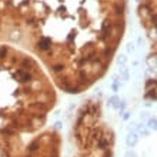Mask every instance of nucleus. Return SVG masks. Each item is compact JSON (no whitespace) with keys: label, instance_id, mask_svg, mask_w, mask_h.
Masks as SVG:
<instances>
[{"label":"nucleus","instance_id":"8","mask_svg":"<svg viewBox=\"0 0 157 157\" xmlns=\"http://www.w3.org/2000/svg\"><path fill=\"white\" fill-rule=\"evenodd\" d=\"M127 157H136V154H134L133 151H129V153H127Z\"/></svg>","mask_w":157,"mask_h":157},{"label":"nucleus","instance_id":"2","mask_svg":"<svg viewBox=\"0 0 157 157\" xmlns=\"http://www.w3.org/2000/svg\"><path fill=\"white\" fill-rule=\"evenodd\" d=\"M76 153L73 157H113L114 136L101 120V106L90 99L83 104L75 123Z\"/></svg>","mask_w":157,"mask_h":157},{"label":"nucleus","instance_id":"1","mask_svg":"<svg viewBox=\"0 0 157 157\" xmlns=\"http://www.w3.org/2000/svg\"><path fill=\"white\" fill-rule=\"evenodd\" d=\"M56 103L49 77L33 57L0 44V126L33 133Z\"/></svg>","mask_w":157,"mask_h":157},{"label":"nucleus","instance_id":"9","mask_svg":"<svg viewBox=\"0 0 157 157\" xmlns=\"http://www.w3.org/2000/svg\"><path fill=\"white\" fill-rule=\"evenodd\" d=\"M127 50H129V51H133V44H132V43L127 46Z\"/></svg>","mask_w":157,"mask_h":157},{"label":"nucleus","instance_id":"6","mask_svg":"<svg viewBox=\"0 0 157 157\" xmlns=\"http://www.w3.org/2000/svg\"><path fill=\"white\" fill-rule=\"evenodd\" d=\"M126 60H127V57H126L124 54H119V56H117V64H120V66H124Z\"/></svg>","mask_w":157,"mask_h":157},{"label":"nucleus","instance_id":"3","mask_svg":"<svg viewBox=\"0 0 157 157\" xmlns=\"http://www.w3.org/2000/svg\"><path fill=\"white\" fill-rule=\"evenodd\" d=\"M61 137L50 129L33 137L23 139V133L0 126V157H60Z\"/></svg>","mask_w":157,"mask_h":157},{"label":"nucleus","instance_id":"7","mask_svg":"<svg viewBox=\"0 0 157 157\" xmlns=\"http://www.w3.org/2000/svg\"><path fill=\"white\" fill-rule=\"evenodd\" d=\"M149 127H150V129H153V130L156 129V119H154V117L149 120Z\"/></svg>","mask_w":157,"mask_h":157},{"label":"nucleus","instance_id":"5","mask_svg":"<svg viewBox=\"0 0 157 157\" xmlns=\"http://www.w3.org/2000/svg\"><path fill=\"white\" fill-rule=\"evenodd\" d=\"M119 101H120V100H119L117 96L111 97V99H110V106H111V107H114V109H117V107H119Z\"/></svg>","mask_w":157,"mask_h":157},{"label":"nucleus","instance_id":"4","mask_svg":"<svg viewBox=\"0 0 157 157\" xmlns=\"http://www.w3.org/2000/svg\"><path fill=\"white\" fill-rule=\"evenodd\" d=\"M137 141H139V136H137V133L132 132L129 136H127V146H129V147L136 146V144H137Z\"/></svg>","mask_w":157,"mask_h":157}]
</instances>
